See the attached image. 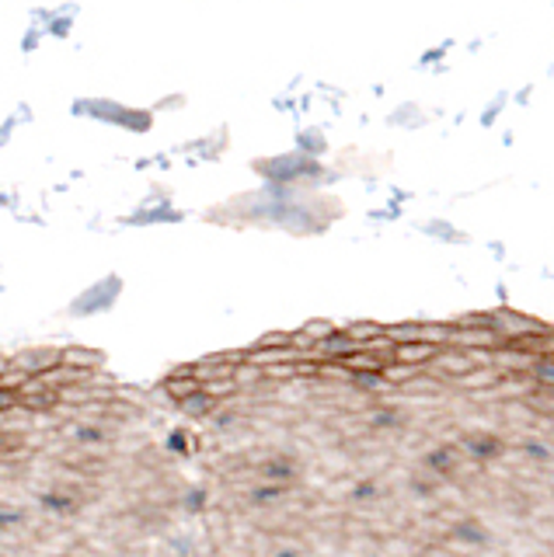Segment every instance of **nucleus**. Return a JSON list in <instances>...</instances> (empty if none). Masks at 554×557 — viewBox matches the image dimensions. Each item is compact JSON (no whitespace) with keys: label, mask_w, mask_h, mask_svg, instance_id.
I'll return each instance as SVG.
<instances>
[{"label":"nucleus","mask_w":554,"mask_h":557,"mask_svg":"<svg viewBox=\"0 0 554 557\" xmlns=\"http://www.w3.org/2000/svg\"><path fill=\"white\" fill-rule=\"evenodd\" d=\"M63 352H25V356H19V359H11V366H19V370H25L28 376L32 373H46V370H53V366H60L63 359H60Z\"/></svg>","instance_id":"f257e3e1"},{"label":"nucleus","mask_w":554,"mask_h":557,"mask_svg":"<svg viewBox=\"0 0 554 557\" xmlns=\"http://www.w3.org/2000/svg\"><path fill=\"white\" fill-rule=\"evenodd\" d=\"M432 356H436V345L426 342V338H415L408 345H394V356L391 359H405L411 366H419V362H432Z\"/></svg>","instance_id":"f03ea898"},{"label":"nucleus","mask_w":554,"mask_h":557,"mask_svg":"<svg viewBox=\"0 0 554 557\" xmlns=\"http://www.w3.org/2000/svg\"><path fill=\"white\" fill-rule=\"evenodd\" d=\"M60 359L71 362V366H88V370H98V366H101V356L98 352H88V348H66Z\"/></svg>","instance_id":"7ed1b4c3"},{"label":"nucleus","mask_w":554,"mask_h":557,"mask_svg":"<svg viewBox=\"0 0 554 557\" xmlns=\"http://www.w3.org/2000/svg\"><path fill=\"white\" fill-rule=\"evenodd\" d=\"M8 370H11V362H8V359H0V376H4Z\"/></svg>","instance_id":"20e7f679"}]
</instances>
